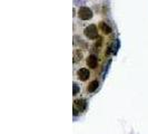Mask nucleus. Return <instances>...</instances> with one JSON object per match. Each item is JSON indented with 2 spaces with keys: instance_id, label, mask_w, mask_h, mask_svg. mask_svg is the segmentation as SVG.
<instances>
[{
  "instance_id": "nucleus-1",
  "label": "nucleus",
  "mask_w": 148,
  "mask_h": 134,
  "mask_svg": "<svg viewBox=\"0 0 148 134\" xmlns=\"http://www.w3.org/2000/svg\"><path fill=\"white\" fill-rule=\"evenodd\" d=\"M84 34L85 36L92 40V39H96L98 37V29H97L96 25H89L88 27H86L85 30H84Z\"/></svg>"
},
{
  "instance_id": "nucleus-2",
  "label": "nucleus",
  "mask_w": 148,
  "mask_h": 134,
  "mask_svg": "<svg viewBox=\"0 0 148 134\" xmlns=\"http://www.w3.org/2000/svg\"><path fill=\"white\" fill-rule=\"evenodd\" d=\"M92 16L94 14H92L91 9H89L88 7H80L78 9V17L82 20H89L92 18Z\"/></svg>"
},
{
  "instance_id": "nucleus-3",
  "label": "nucleus",
  "mask_w": 148,
  "mask_h": 134,
  "mask_svg": "<svg viewBox=\"0 0 148 134\" xmlns=\"http://www.w3.org/2000/svg\"><path fill=\"white\" fill-rule=\"evenodd\" d=\"M77 77H78L79 81L86 82L89 77H90V72H89V69H87V68H80V69H78V70H77Z\"/></svg>"
},
{
  "instance_id": "nucleus-4",
  "label": "nucleus",
  "mask_w": 148,
  "mask_h": 134,
  "mask_svg": "<svg viewBox=\"0 0 148 134\" xmlns=\"http://www.w3.org/2000/svg\"><path fill=\"white\" fill-rule=\"evenodd\" d=\"M74 107L77 110L78 112H84L87 107V103L85 99L82 98H78V99H75L74 102Z\"/></svg>"
},
{
  "instance_id": "nucleus-5",
  "label": "nucleus",
  "mask_w": 148,
  "mask_h": 134,
  "mask_svg": "<svg viewBox=\"0 0 148 134\" xmlns=\"http://www.w3.org/2000/svg\"><path fill=\"white\" fill-rule=\"evenodd\" d=\"M86 63H87V66L89 68H96L97 65H98V58H97L96 55H94V54H90L88 57H87V59H86Z\"/></svg>"
},
{
  "instance_id": "nucleus-6",
  "label": "nucleus",
  "mask_w": 148,
  "mask_h": 134,
  "mask_svg": "<svg viewBox=\"0 0 148 134\" xmlns=\"http://www.w3.org/2000/svg\"><path fill=\"white\" fill-rule=\"evenodd\" d=\"M98 86H99V82L98 81H92V82L89 83V85L87 86V92L92 93V92H95L98 88Z\"/></svg>"
},
{
  "instance_id": "nucleus-7",
  "label": "nucleus",
  "mask_w": 148,
  "mask_h": 134,
  "mask_svg": "<svg viewBox=\"0 0 148 134\" xmlns=\"http://www.w3.org/2000/svg\"><path fill=\"white\" fill-rule=\"evenodd\" d=\"M99 27H100V30L104 32L105 35H109L111 32V28L106 23V22H100V25H99Z\"/></svg>"
},
{
  "instance_id": "nucleus-8",
  "label": "nucleus",
  "mask_w": 148,
  "mask_h": 134,
  "mask_svg": "<svg viewBox=\"0 0 148 134\" xmlns=\"http://www.w3.org/2000/svg\"><path fill=\"white\" fill-rule=\"evenodd\" d=\"M74 63H78L79 60H82V52L80 49H76V50H74Z\"/></svg>"
},
{
  "instance_id": "nucleus-9",
  "label": "nucleus",
  "mask_w": 148,
  "mask_h": 134,
  "mask_svg": "<svg viewBox=\"0 0 148 134\" xmlns=\"http://www.w3.org/2000/svg\"><path fill=\"white\" fill-rule=\"evenodd\" d=\"M78 92H79V86L74 83L73 84V95H76V94H78Z\"/></svg>"
}]
</instances>
